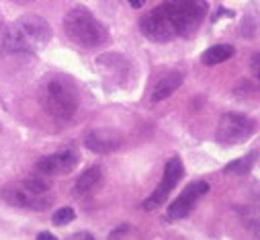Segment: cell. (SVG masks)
<instances>
[{"instance_id":"obj_1","label":"cell","mask_w":260,"mask_h":240,"mask_svg":"<svg viewBox=\"0 0 260 240\" xmlns=\"http://www.w3.org/2000/svg\"><path fill=\"white\" fill-rule=\"evenodd\" d=\"M205 17V0H166L142 17L140 31L156 43H168L176 37L194 33Z\"/></svg>"},{"instance_id":"obj_2","label":"cell","mask_w":260,"mask_h":240,"mask_svg":"<svg viewBox=\"0 0 260 240\" xmlns=\"http://www.w3.org/2000/svg\"><path fill=\"white\" fill-rule=\"evenodd\" d=\"M39 101L49 117L66 124L80 107V93L72 78L63 74H51L39 86Z\"/></svg>"},{"instance_id":"obj_3","label":"cell","mask_w":260,"mask_h":240,"mask_svg":"<svg viewBox=\"0 0 260 240\" xmlns=\"http://www.w3.org/2000/svg\"><path fill=\"white\" fill-rule=\"evenodd\" d=\"M51 39L49 23L39 15H23L13 21L3 35V49L9 53H35Z\"/></svg>"},{"instance_id":"obj_4","label":"cell","mask_w":260,"mask_h":240,"mask_svg":"<svg viewBox=\"0 0 260 240\" xmlns=\"http://www.w3.org/2000/svg\"><path fill=\"white\" fill-rule=\"evenodd\" d=\"M63 31H66V35L72 43H76L84 49L99 47L109 37L105 25L84 7H76L63 17Z\"/></svg>"},{"instance_id":"obj_5","label":"cell","mask_w":260,"mask_h":240,"mask_svg":"<svg viewBox=\"0 0 260 240\" xmlns=\"http://www.w3.org/2000/svg\"><path fill=\"white\" fill-rule=\"evenodd\" d=\"M254 132H256V122L252 117L242 113H223L217 124L215 138L223 146H236L246 142Z\"/></svg>"},{"instance_id":"obj_6","label":"cell","mask_w":260,"mask_h":240,"mask_svg":"<svg viewBox=\"0 0 260 240\" xmlns=\"http://www.w3.org/2000/svg\"><path fill=\"white\" fill-rule=\"evenodd\" d=\"M182 174H184L182 160H180L178 156L170 158V160L166 162V168H164V174H162V181L158 183L156 191L144 201V209L150 212V209H156V207H160L162 203H166L168 195H170L172 189L178 185V181L182 178Z\"/></svg>"},{"instance_id":"obj_7","label":"cell","mask_w":260,"mask_h":240,"mask_svg":"<svg viewBox=\"0 0 260 240\" xmlns=\"http://www.w3.org/2000/svg\"><path fill=\"white\" fill-rule=\"evenodd\" d=\"M3 199L15 207H25V209H47L51 205V195H41L35 193L33 189L27 187L25 181L7 185L3 189Z\"/></svg>"},{"instance_id":"obj_8","label":"cell","mask_w":260,"mask_h":240,"mask_svg":"<svg viewBox=\"0 0 260 240\" xmlns=\"http://www.w3.org/2000/svg\"><path fill=\"white\" fill-rule=\"evenodd\" d=\"M209 191V183L207 181H194L190 183L170 205H168V212H166V218L168 220H182L186 216L192 214V209L197 207L199 199Z\"/></svg>"},{"instance_id":"obj_9","label":"cell","mask_w":260,"mask_h":240,"mask_svg":"<svg viewBox=\"0 0 260 240\" xmlns=\"http://www.w3.org/2000/svg\"><path fill=\"white\" fill-rule=\"evenodd\" d=\"M76 164H78V152L72 148H63L59 152L39 158L35 168L41 174H68L76 168Z\"/></svg>"},{"instance_id":"obj_10","label":"cell","mask_w":260,"mask_h":240,"mask_svg":"<svg viewBox=\"0 0 260 240\" xmlns=\"http://www.w3.org/2000/svg\"><path fill=\"white\" fill-rule=\"evenodd\" d=\"M84 144L96 154H111L123 146V138L113 130H92L90 134H86Z\"/></svg>"},{"instance_id":"obj_11","label":"cell","mask_w":260,"mask_h":240,"mask_svg":"<svg viewBox=\"0 0 260 240\" xmlns=\"http://www.w3.org/2000/svg\"><path fill=\"white\" fill-rule=\"evenodd\" d=\"M96 66L99 70L103 72L105 78H115L117 84H123V76H129L132 74V68H129V62L123 57V55H117V53H105L96 59Z\"/></svg>"},{"instance_id":"obj_12","label":"cell","mask_w":260,"mask_h":240,"mask_svg":"<svg viewBox=\"0 0 260 240\" xmlns=\"http://www.w3.org/2000/svg\"><path fill=\"white\" fill-rule=\"evenodd\" d=\"M182 80H184V76H182L180 72H170V74L162 76V78L156 82V86H154L152 101H154V103H160V101L168 99L174 91H178V86L182 84Z\"/></svg>"},{"instance_id":"obj_13","label":"cell","mask_w":260,"mask_h":240,"mask_svg":"<svg viewBox=\"0 0 260 240\" xmlns=\"http://www.w3.org/2000/svg\"><path fill=\"white\" fill-rule=\"evenodd\" d=\"M101 181H103V168H101V166H90L88 170H84V172L78 176V181H76V185H74V193H76V195H86V193L92 191Z\"/></svg>"},{"instance_id":"obj_14","label":"cell","mask_w":260,"mask_h":240,"mask_svg":"<svg viewBox=\"0 0 260 240\" xmlns=\"http://www.w3.org/2000/svg\"><path fill=\"white\" fill-rule=\"evenodd\" d=\"M240 218H242L244 226L252 234L260 236V197L250 201V203H246V205H242L240 207Z\"/></svg>"},{"instance_id":"obj_15","label":"cell","mask_w":260,"mask_h":240,"mask_svg":"<svg viewBox=\"0 0 260 240\" xmlns=\"http://www.w3.org/2000/svg\"><path fill=\"white\" fill-rule=\"evenodd\" d=\"M234 53H236L234 45L219 43V45H213V47H209V49L203 51L201 62H203L205 66H215V64H221V62H225V59H230Z\"/></svg>"},{"instance_id":"obj_16","label":"cell","mask_w":260,"mask_h":240,"mask_svg":"<svg viewBox=\"0 0 260 240\" xmlns=\"http://www.w3.org/2000/svg\"><path fill=\"white\" fill-rule=\"evenodd\" d=\"M254 160H256V152H250V154H246V156H242V158L230 162V164L225 166V172L246 174V172H250V168L254 166Z\"/></svg>"},{"instance_id":"obj_17","label":"cell","mask_w":260,"mask_h":240,"mask_svg":"<svg viewBox=\"0 0 260 240\" xmlns=\"http://www.w3.org/2000/svg\"><path fill=\"white\" fill-rule=\"evenodd\" d=\"M76 218V212L72 207H59L55 214H53V224L55 226H66L68 222H72Z\"/></svg>"},{"instance_id":"obj_18","label":"cell","mask_w":260,"mask_h":240,"mask_svg":"<svg viewBox=\"0 0 260 240\" xmlns=\"http://www.w3.org/2000/svg\"><path fill=\"white\" fill-rule=\"evenodd\" d=\"M250 72H252V76L260 82V51H256V53L252 55V59H250Z\"/></svg>"},{"instance_id":"obj_19","label":"cell","mask_w":260,"mask_h":240,"mask_svg":"<svg viewBox=\"0 0 260 240\" xmlns=\"http://www.w3.org/2000/svg\"><path fill=\"white\" fill-rule=\"evenodd\" d=\"M127 3H129V7H132V9H142L146 5V0H127Z\"/></svg>"},{"instance_id":"obj_20","label":"cell","mask_w":260,"mask_h":240,"mask_svg":"<svg viewBox=\"0 0 260 240\" xmlns=\"http://www.w3.org/2000/svg\"><path fill=\"white\" fill-rule=\"evenodd\" d=\"M39 240H51L53 238V234H49V232H39V236H37Z\"/></svg>"},{"instance_id":"obj_21","label":"cell","mask_w":260,"mask_h":240,"mask_svg":"<svg viewBox=\"0 0 260 240\" xmlns=\"http://www.w3.org/2000/svg\"><path fill=\"white\" fill-rule=\"evenodd\" d=\"M74 238H88V240H92L94 236H92V234H88V232H78V234H74Z\"/></svg>"},{"instance_id":"obj_22","label":"cell","mask_w":260,"mask_h":240,"mask_svg":"<svg viewBox=\"0 0 260 240\" xmlns=\"http://www.w3.org/2000/svg\"><path fill=\"white\" fill-rule=\"evenodd\" d=\"M13 3H17V5H27V3H33V0H13Z\"/></svg>"},{"instance_id":"obj_23","label":"cell","mask_w":260,"mask_h":240,"mask_svg":"<svg viewBox=\"0 0 260 240\" xmlns=\"http://www.w3.org/2000/svg\"><path fill=\"white\" fill-rule=\"evenodd\" d=\"M3 35H5V29H0V49H3Z\"/></svg>"}]
</instances>
